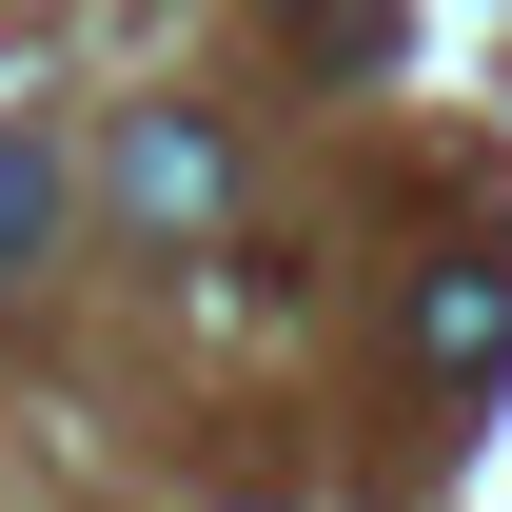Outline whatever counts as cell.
<instances>
[{"label":"cell","instance_id":"6da1fadb","mask_svg":"<svg viewBox=\"0 0 512 512\" xmlns=\"http://www.w3.org/2000/svg\"><path fill=\"white\" fill-rule=\"evenodd\" d=\"M414 375H434L453 414L512 375V256H434V276H414Z\"/></svg>","mask_w":512,"mask_h":512},{"label":"cell","instance_id":"7a4b0ae2","mask_svg":"<svg viewBox=\"0 0 512 512\" xmlns=\"http://www.w3.org/2000/svg\"><path fill=\"white\" fill-rule=\"evenodd\" d=\"M119 217H138L158 256H197V217H217V138H197L178 99H158V119L119 138Z\"/></svg>","mask_w":512,"mask_h":512},{"label":"cell","instance_id":"3957f363","mask_svg":"<svg viewBox=\"0 0 512 512\" xmlns=\"http://www.w3.org/2000/svg\"><path fill=\"white\" fill-rule=\"evenodd\" d=\"M40 197H60V178H40V138H0V256L40 237Z\"/></svg>","mask_w":512,"mask_h":512}]
</instances>
